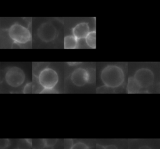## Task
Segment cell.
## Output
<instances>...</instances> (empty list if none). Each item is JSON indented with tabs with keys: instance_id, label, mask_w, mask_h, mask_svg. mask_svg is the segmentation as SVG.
Returning <instances> with one entry per match:
<instances>
[{
	"instance_id": "6da1fadb",
	"label": "cell",
	"mask_w": 160,
	"mask_h": 149,
	"mask_svg": "<svg viewBox=\"0 0 160 149\" xmlns=\"http://www.w3.org/2000/svg\"><path fill=\"white\" fill-rule=\"evenodd\" d=\"M124 79L125 74L123 69L116 64L107 65L101 72V80L104 86L111 88L121 86Z\"/></svg>"
},
{
	"instance_id": "7a4b0ae2",
	"label": "cell",
	"mask_w": 160,
	"mask_h": 149,
	"mask_svg": "<svg viewBox=\"0 0 160 149\" xmlns=\"http://www.w3.org/2000/svg\"><path fill=\"white\" fill-rule=\"evenodd\" d=\"M8 35L14 43L24 44L31 40L32 36L28 28L19 23L12 24L8 29Z\"/></svg>"
},
{
	"instance_id": "3957f363",
	"label": "cell",
	"mask_w": 160,
	"mask_h": 149,
	"mask_svg": "<svg viewBox=\"0 0 160 149\" xmlns=\"http://www.w3.org/2000/svg\"><path fill=\"white\" fill-rule=\"evenodd\" d=\"M38 81L42 88H54L59 81V76L56 70L47 67L40 71Z\"/></svg>"
},
{
	"instance_id": "277c9868",
	"label": "cell",
	"mask_w": 160,
	"mask_h": 149,
	"mask_svg": "<svg viewBox=\"0 0 160 149\" xmlns=\"http://www.w3.org/2000/svg\"><path fill=\"white\" fill-rule=\"evenodd\" d=\"M6 83L13 88H18L21 86L26 78L24 71L17 66H11L8 68L4 76Z\"/></svg>"
},
{
	"instance_id": "5b68a950",
	"label": "cell",
	"mask_w": 160,
	"mask_h": 149,
	"mask_svg": "<svg viewBox=\"0 0 160 149\" xmlns=\"http://www.w3.org/2000/svg\"><path fill=\"white\" fill-rule=\"evenodd\" d=\"M141 88H146L151 86L154 80L153 72L149 68H142L138 69L133 76Z\"/></svg>"
},
{
	"instance_id": "8992f818",
	"label": "cell",
	"mask_w": 160,
	"mask_h": 149,
	"mask_svg": "<svg viewBox=\"0 0 160 149\" xmlns=\"http://www.w3.org/2000/svg\"><path fill=\"white\" fill-rule=\"evenodd\" d=\"M57 29L54 24L49 22L41 24L38 29L37 34L38 38L45 43L54 41L57 36Z\"/></svg>"
},
{
	"instance_id": "52a82bcc",
	"label": "cell",
	"mask_w": 160,
	"mask_h": 149,
	"mask_svg": "<svg viewBox=\"0 0 160 149\" xmlns=\"http://www.w3.org/2000/svg\"><path fill=\"white\" fill-rule=\"evenodd\" d=\"M71 82L76 86L81 87L89 83V71L84 68L79 67L76 68L71 75Z\"/></svg>"
},
{
	"instance_id": "ba28073f",
	"label": "cell",
	"mask_w": 160,
	"mask_h": 149,
	"mask_svg": "<svg viewBox=\"0 0 160 149\" xmlns=\"http://www.w3.org/2000/svg\"><path fill=\"white\" fill-rule=\"evenodd\" d=\"M89 31V24L85 22L77 24L72 30V35L78 40L84 39Z\"/></svg>"
},
{
	"instance_id": "9c48e42d",
	"label": "cell",
	"mask_w": 160,
	"mask_h": 149,
	"mask_svg": "<svg viewBox=\"0 0 160 149\" xmlns=\"http://www.w3.org/2000/svg\"><path fill=\"white\" fill-rule=\"evenodd\" d=\"M79 40L73 35L66 36L64 38V48L65 49H76L78 48Z\"/></svg>"
},
{
	"instance_id": "30bf717a",
	"label": "cell",
	"mask_w": 160,
	"mask_h": 149,
	"mask_svg": "<svg viewBox=\"0 0 160 149\" xmlns=\"http://www.w3.org/2000/svg\"><path fill=\"white\" fill-rule=\"evenodd\" d=\"M141 88L134 79L133 77H131L129 78L127 85V90L128 93L133 94V93H139Z\"/></svg>"
},
{
	"instance_id": "8fae6325",
	"label": "cell",
	"mask_w": 160,
	"mask_h": 149,
	"mask_svg": "<svg viewBox=\"0 0 160 149\" xmlns=\"http://www.w3.org/2000/svg\"><path fill=\"white\" fill-rule=\"evenodd\" d=\"M85 42L86 44L91 48L94 49L96 46V33L95 31H89L86 36Z\"/></svg>"
},
{
	"instance_id": "7c38bea8",
	"label": "cell",
	"mask_w": 160,
	"mask_h": 149,
	"mask_svg": "<svg viewBox=\"0 0 160 149\" xmlns=\"http://www.w3.org/2000/svg\"><path fill=\"white\" fill-rule=\"evenodd\" d=\"M31 146L32 149H42L45 146L44 139L31 140Z\"/></svg>"
},
{
	"instance_id": "4fadbf2b",
	"label": "cell",
	"mask_w": 160,
	"mask_h": 149,
	"mask_svg": "<svg viewBox=\"0 0 160 149\" xmlns=\"http://www.w3.org/2000/svg\"><path fill=\"white\" fill-rule=\"evenodd\" d=\"M71 149H89V147L86 143L79 141L74 143Z\"/></svg>"
},
{
	"instance_id": "5bb4252c",
	"label": "cell",
	"mask_w": 160,
	"mask_h": 149,
	"mask_svg": "<svg viewBox=\"0 0 160 149\" xmlns=\"http://www.w3.org/2000/svg\"><path fill=\"white\" fill-rule=\"evenodd\" d=\"M10 145V141L8 139L0 140V149H6Z\"/></svg>"
},
{
	"instance_id": "9a60e30c",
	"label": "cell",
	"mask_w": 160,
	"mask_h": 149,
	"mask_svg": "<svg viewBox=\"0 0 160 149\" xmlns=\"http://www.w3.org/2000/svg\"><path fill=\"white\" fill-rule=\"evenodd\" d=\"M33 90V86L32 83H28L26 84V85L24 86L23 88V93H31Z\"/></svg>"
},
{
	"instance_id": "2e32d148",
	"label": "cell",
	"mask_w": 160,
	"mask_h": 149,
	"mask_svg": "<svg viewBox=\"0 0 160 149\" xmlns=\"http://www.w3.org/2000/svg\"><path fill=\"white\" fill-rule=\"evenodd\" d=\"M74 141L72 139H65L64 140V149H71Z\"/></svg>"
},
{
	"instance_id": "e0dca14e",
	"label": "cell",
	"mask_w": 160,
	"mask_h": 149,
	"mask_svg": "<svg viewBox=\"0 0 160 149\" xmlns=\"http://www.w3.org/2000/svg\"><path fill=\"white\" fill-rule=\"evenodd\" d=\"M45 146H54L58 142V139H44Z\"/></svg>"
},
{
	"instance_id": "ac0fdd59",
	"label": "cell",
	"mask_w": 160,
	"mask_h": 149,
	"mask_svg": "<svg viewBox=\"0 0 160 149\" xmlns=\"http://www.w3.org/2000/svg\"><path fill=\"white\" fill-rule=\"evenodd\" d=\"M40 93H58L59 91H58L56 89L54 88H43L40 92Z\"/></svg>"
},
{
	"instance_id": "d6986e66",
	"label": "cell",
	"mask_w": 160,
	"mask_h": 149,
	"mask_svg": "<svg viewBox=\"0 0 160 149\" xmlns=\"http://www.w3.org/2000/svg\"><path fill=\"white\" fill-rule=\"evenodd\" d=\"M104 149H118V148L114 145H108L104 146Z\"/></svg>"
},
{
	"instance_id": "ffe728a7",
	"label": "cell",
	"mask_w": 160,
	"mask_h": 149,
	"mask_svg": "<svg viewBox=\"0 0 160 149\" xmlns=\"http://www.w3.org/2000/svg\"><path fill=\"white\" fill-rule=\"evenodd\" d=\"M69 64V65L70 66H75V65H77L78 64H79L80 63H77V62H69L68 63Z\"/></svg>"
},
{
	"instance_id": "44dd1931",
	"label": "cell",
	"mask_w": 160,
	"mask_h": 149,
	"mask_svg": "<svg viewBox=\"0 0 160 149\" xmlns=\"http://www.w3.org/2000/svg\"><path fill=\"white\" fill-rule=\"evenodd\" d=\"M96 149H104V146L99 145V144H97L96 145Z\"/></svg>"
},
{
	"instance_id": "7402d4cb",
	"label": "cell",
	"mask_w": 160,
	"mask_h": 149,
	"mask_svg": "<svg viewBox=\"0 0 160 149\" xmlns=\"http://www.w3.org/2000/svg\"><path fill=\"white\" fill-rule=\"evenodd\" d=\"M139 149H152L151 148H150L148 146H142L141 147H140Z\"/></svg>"
},
{
	"instance_id": "603a6c76",
	"label": "cell",
	"mask_w": 160,
	"mask_h": 149,
	"mask_svg": "<svg viewBox=\"0 0 160 149\" xmlns=\"http://www.w3.org/2000/svg\"><path fill=\"white\" fill-rule=\"evenodd\" d=\"M42 149H54L53 146H45Z\"/></svg>"
},
{
	"instance_id": "cb8c5ba5",
	"label": "cell",
	"mask_w": 160,
	"mask_h": 149,
	"mask_svg": "<svg viewBox=\"0 0 160 149\" xmlns=\"http://www.w3.org/2000/svg\"><path fill=\"white\" fill-rule=\"evenodd\" d=\"M13 149H20V148H18V147H16V148H13Z\"/></svg>"
}]
</instances>
